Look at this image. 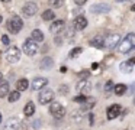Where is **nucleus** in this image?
<instances>
[{
    "label": "nucleus",
    "instance_id": "nucleus-1",
    "mask_svg": "<svg viewBox=\"0 0 135 130\" xmlns=\"http://www.w3.org/2000/svg\"><path fill=\"white\" fill-rule=\"evenodd\" d=\"M22 28H23V20H22L19 16H12V17L9 19L7 29H9L10 33H13V35L19 33V32L22 30Z\"/></svg>",
    "mask_w": 135,
    "mask_h": 130
},
{
    "label": "nucleus",
    "instance_id": "nucleus-2",
    "mask_svg": "<svg viewBox=\"0 0 135 130\" xmlns=\"http://www.w3.org/2000/svg\"><path fill=\"white\" fill-rule=\"evenodd\" d=\"M38 100H39V103H41L42 106H45V104H51L52 100H54V91L50 90V88L41 90V92H39V95H38Z\"/></svg>",
    "mask_w": 135,
    "mask_h": 130
},
{
    "label": "nucleus",
    "instance_id": "nucleus-3",
    "mask_svg": "<svg viewBox=\"0 0 135 130\" xmlns=\"http://www.w3.org/2000/svg\"><path fill=\"white\" fill-rule=\"evenodd\" d=\"M50 113L51 116H54L55 118H62L65 116V108L58 103V101H52L50 106Z\"/></svg>",
    "mask_w": 135,
    "mask_h": 130
},
{
    "label": "nucleus",
    "instance_id": "nucleus-4",
    "mask_svg": "<svg viewBox=\"0 0 135 130\" xmlns=\"http://www.w3.org/2000/svg\"><path fill=\"white\" fill-rule=\"evenodd\" d=\"M23 52L28 55V56L36 55V52H38V43H36L35 40H32V39H26L25 43H23Z\"/></svg>",
    "mask_w": 135,
    "mask_h": 130
},
{
    "label": "nucleus",
    "instance_id": "nucleus-5",
    "mask_svg": "<svg viewBox=\"0 0 135 130\" xmlns=\"http://www.w3.org/2000/svg\"><path fill=\"white\" fill-rule=\"evenodd\" d=\"M21 59V49L16 48V46H12V48L7 49L6 52V61L9 64H15Z\"/></svg>",
    "mask_w": 135,
    "mask_h": 130
},
{
    "label": "nucleus",
    "instance_id": "nucleus-6",
    "mask_svg": "<svg viewBox=\"0 0 135 130\" xmlns=\"http://www.w3.org/2000/svg\"><path fill=\"white\" fill-rule=\"evenodd\" d=\"M120 36L118 33H112V35H109L108 38H106V40H105V46L108 49H115V48H118V45H119V42H120Z\"/></svg>",
    "mask_w": 135,
    "mask_h": 130
},
{
    "label": "nucleus",
    "instance_id": "nucleus-7",
    "mask_svg": "<svg viewBox=\"0 0 135 130\" xmlns=\"http://www.w3.org/2000/svg\"><path fill=\"white\" fill-rule=\"evenodd\" d=\"M91 13H109L110 12V4L108 3H96L90 7Z\"/></svg>",
    "mask_w": 135,
    "mask_h": 130
},
{
    "label": "nucleus",
    "instance_id": "nucleus-8",
    "mask_svg": "<svg viewBox=\"0 0 135 130\" xmlns=\"http://www.w3.org/2000/svg\"><path fill=\"white\" fill-rule=\"evenodd\" d=\"M22 12H23V14H26V16H33V14L38 12V6H36L35 2H28L23 4Z\"/></svg>",
    "mask_w": 135,
    "mask_h": 130
},
{
    "label": "nucleus",
    "instance_id": "nucleus-9",
    "mask_svg": "<svg viewBox=\"0 0 135 130\" xmlns=\"http://www.w3.org/2000/svg\"><path fill=\"white\" fill-rule=\"evenodd\" d=\"M120 111H122V108H120L119 104H112L110 107H108V113H106V116H108L109 120H113V118H116L120 114Z\"/></svg>",
    "mask_w": 135,
    "mask_h": 130
},
{
    "label": "nucleus",
    "instance_id": "nucleus-10",
    "mask_svg": "<svg viewBox=\"0 0 135 130\" xmlns=\"http://www.w3.org/2000/svg\"><path fill=\"white\" fill-rule=\"evenodd\" d=\"M48 84V80L44 77H36L35 80L32 81V90L33 91H38V90H44Z\"/></svg>",
    "mask_w": 135,
    "mask_h": 130
},
{
    "label": "nucleus",
    "instance_id": "nucleus-11",
    "mask_svg": "<svg viewBox=\"0 0 135 130\" xmlns=\"http://www.w3.org/2000/svg\"><path fill=\"white\" fill-rule=\"evenodd\" d=\"M131 49H134V46L131 45V42H129L126 38H123L119 42V45H118V52H119V54H128Z\"/></svg>",
    "mask_w": 135,
    "mask_h": 130
},
{
    "label": "nucleus",
    "instance_id": "nucleus-12",
    "mask_svg": "<svg viewBox=\"0 0 135 130\" xmlns=\"http://www.w3.org/2000/svg\"><path fill=\"white\" fill-rule=\"evenodd\" d=\"M76 88L79 90L80 92H83V94H87V92L91 90V84H90V81H87V80H81V81L77 82Z\"/></svg>",
    "mask_w": 135,
    "mask_h": 130
},
{
    "label": "nucleus",
    "instance_id": "nucleus-13",
    "mask_svg": "<svg viewBox=\"0 0 135 130\" xmlns=\"http://www.w3.org/2000/svg\"><path fill=\"white\" fill-rule=\"evenodd\" d=\"M64 25H65L64 20H61V19L54 20V22L51 23V26H50V32H51V33H58V32H61V30H62Z\"/></svg>",
    "mask_w": 135,
    "mask_h": 130
},
{
    "label": "nucleus",
    "instance_id": "nucleus-14",
    "mask_svg": "<svg viewBox=\"0 0 135 130\" xmlns=\"http://www.w3.org/2000/svg\"><path fill=\"white\" fill-rule=\"evenodd\" d=\"M86 26H87V19H86L84 16H77L76 19H74V28H76L77 30H83Z\"/></svg>",
    "mask_w": 135,
    "mask_h": 130
},
{
    "label": "nucleus",
    "instance_id": "nucleus-15",
    "mask_svg": "<svg viewBox=\"0 0 135 130\" xmlns=\"http://www.w3.org/2000/svg\"><path fill=\"white\" fill-rule=\"evenodd\" d=\"M19 129V120L16 117L9 118L4 124V130H18Z\"/></svg>",
    "mask_w": 135,
    "mask_h": 130
},
{
    "label": "nucleus",
    "instance_id": "nucleus-16",
    "mask_svg": "<svg viewBox=\"0 0 135 130\" xmlns=\"http://www.w3.org/2000/svg\"><path fill=\"white\" fill-rule=\"evenodd\" d=\"M105 38L102 36V35H97V36H94L93 39L90 40V45L94 46V48H103L105 46Z\"/></svg>",
    "mask_w": 135,
    "mask_h": 130
},
{
    "label": "nucleus",
    "instance_id": "nucleus-17",
    "mask_svg": "<svg viewBox=\"0 0 135 130\" xmlns=\"http://www.w3.org/2000/svg\"><path fill=\"white\" fill-rule=\"evenodd\" d=\"M52 65H54V61H52V58H50V56L42 58V61L39 62V68L41 69H51Z\"/></svg>",
    "mask_w": 135,
    "mask_h": 130
},
{
    "label": "nucleus",
    "instance_id": "nucleus-18",
    "mask_svg": "<svg viewBox=\"0 0 135 130\" xmlns=\"http://www.w3.org/2000/svg\"><path fill=\"white\" fill-rule=\"evenodd\" d=\"M119 69L122 72H125V74H131L134 71V65L131 64V61H125V62H122L119 65Z\"/></svg>",
    "mask_w": 135,
    "mask_h": 130
},
{
    "label": "nucleus",
    "instance_id": "nucleus-19",
    "mask_svg": "<svg viewBox=\"0 0 135 130\" xmlns=\"http://www.w3.org/2000/svg\"><path fill=\"white\" fill-rule=\"evenodd\" d=\"M28 87H29V81L26 80V78H21V80L16 82V88H18V91H25V90H28Z\"/></svg>",
    "mask_w": 135,
    "mask_h": 130
},
{
    "label": "nucleus",
    "instance_id": "nucleus-20",
    "mask_svg": "<svg viewBox=\"0 0 135 130\" xmlns=\"http://www.w3.org/2000/svg\"><path fill=\"white\" fill-rule=\"evenodd\" d=\"M31 39L35 40L36 43H39V42H42V40H44V33H42V32L39 30V29H35V30H32Z\"/></svg>",
    "mask_w": 135,
    "mask_h": 130
},
{
    "label": "nucleus",
    "instance_id": "nucleus-21",
    "mask_svg": "<svg viewBox=\"0 0 135 130\" xmlns=\"http://www.w3.org/2000/svg\"><path fill=\"white\" fill-rule=\"evenodd\" d=\"M23 113H25V116H26V117H31V116L35 113V104H33L32 101L26 103V106H25V108H23Z\"/></svg>",
    "mask_w": 135,
    "mask_h": 130
},
{
    "label": "nucleus",
    "instance_id": "nucleus-22",
    "mask_svg": "<svg viewBox=\"0 0 135 130\" xmlns=\"http://www.w3.org/2000/svg\"><path fill=\"white\" fill-rule=\"evenodd\" d=\"M7 98H9V103H16V101L21 98V92L18 91V90H13V91L9 92V95H7Z\"/></svg>",
    "mask_w": 135,
    "mask_h": 130
},
{
    "label": "nucleus",
    "instance_id": "nucleus-23",
    "mask_svg": "<svg viewBox=\"0 0 135 130\" xmlns=\"http://www.w3.org/2000/svg\"><path fill=\"white\" fill-rule=\"evenodd\" d=\"M128 87L125 85V84H116V85H115V90H113V92L116 95H122V94H125L126 91H128Z\"/></svg>",
    "mask_w": 135,
    "mask_h": 130
},
{
    "label": "nucleus",
    "instance_id": "nucleus-24",
    "mask_svg": "<svg viewBox=\"0 0 135 130\" xmlns=\"http://www.w3.org/2000/svg\"><path fill=\"white\" fill-rule=\"evenodd\" d=\"M10 90H9V82H2L0 84V97H6L9 95Z\"/></svg>",
    "mask_w": 135,
    "mask_h": 130
},
{
    "label": "nucleus",
    "instance_id": "nucleus-25",
    "mask_svg": "<svg viewBox=\"0 0 135 130\" xmlns=\"http://www.w3.org/2000/svg\"><path fill=\"white\" fill-rule=\"evenodd\" d=\"M52 19H55V14H54V12L51 10V9H48V10H45L44 13H42V20L48 22V20H52Z\"/></svg>",
    "mask_w": 135,
    "mask_h": 130
},
{
    "label": "nucleus",
    "instance_id": "nucleus-26",
    "mask_svg": "<svg viewBox=\"0 0 135 130\" xmlns=\"http://www.w3.org/2000/svg\"><path fill=\"white\" fill-rule=\"evenodd\" d=\"M71 118H73V121H76V123H80V121L83 120V111L81 110H77V111L71 116Z\"/></svg>",
    "mask_w": 135,
    "mask_h": 130
},
{
    "label": "nucleus",
    "instance_id": "nucleus-27",
    "mask_svg": "<svg viewBox=\"0 0 135 130\" xmlns=\"http://www.w3.org/2000/svg\"><path fill=\"white\" fill-rule=\"evenodd\" d=\"M113 90H115V84L112 82V81H108V82L105 84V92L109 94V92H112Z\"/></svg>",
    "mask_w": 135,
    "mask_h": 130
},
{
    "label": "nucleus",
    "instance_id": "nucleus-28",
    "mask_svg": "<svg viewBox=\"0 0 135 130\" xmlns=\"http://www.w3.org/2000/svg\"><path fill=\"white\" fill-rule=\"evenodd\" d=\"M81 51H83L81 48H74L73 51L70 52V58H76V56H79V55L81 54Z\"/></svg>",
    "mask_w": 135,
    "mask_h": 130
},
{
    "label": "nucleus",
    "instance_id": "nucleus-29",
    "mask_svg": "<svg viewBox=\"0 0 135 130\" xmlns=\"http://www.w3.org/2000/svg\"><path fill=\"white\" fill-rule=\"evenodd\" d=\"M73 101H76V103H80V104H84L86 101H87V98H86L84 95H77V97L73 98Z\"/></svg>",
    "mask_w": 135,
    "mask_h": 130
},
{
    "label": "nucleus",
    "instance_id": "nucleus-30",
    "mask_svg": "<svg viewBox=\"0 0 135 130\" xmlns=\"http://www.w3.org/2000/svg\"><path fill=\"white\" fill-rule=\"evenodd\" d=\"M126 39H128L129 40V42H131V45L132 46H134V48H135V33H132V32H131V33H128V35H126Z\"/></svg>",
    "mask_w": 135,
    "mask_h": 130
},
{
    "label": "nucleus",
    "instance_id": "nucleus-31",
    "mask_svg": "<svg viewBox=\"0 0 135 130\" xmlns=\"http://www.w3.org/2000/svg\"><path fill=\"white\" fill-rule=\"evenodd\" d=\"M51 4L52 7H61L64 4V0H51Z\"/></svg>",
    "mask_w": 135,
    "mask_h": 130
},
{
    "label": "nucleus",
    "instance_id": "nucleus-32",
    "mask_svg": "<svg viewBox=\"0 0 135 130\" xmlns=\"http://www.w3.org/2000/svg\"><path fill=\"white\" fill-rule=\"evenodd\" d=\"M68 92V85H61L60 87V94H67Z\"/></svg>",
    "mask_w": 135,
    "mask_h": 130
},
{
    "label": "nucleus",
    "instance_id": "nucleus-33",
    "mask_svg": "<svg viewBox=\"0 0 135 130\" xmlns=\"http://www.w3.org/2000/svg\"><path fill=\"white\" fill-rule=\"evenodd\" d=\"M2 42H3L4 45H9V43H10L9 36H7V35H3V36H2Z\"/></svg>",
    "mask_w": 135,
    "mask_h": 130
},
{
    "label": "nucleus",
    "instance_id": "nucleus-34",
    "mask_svg": "<svg viewBox=\"0 0 135 130\" xmlns=\"http://www.w3.org/2000/svg\"><path fill=\"white\" fill-rule=\"evenodd\" d=\"M80 77H81L83 80H86V78L89 77V71H83V72H80Z\"/></svg>",
    "mask_w": 135,
    "mask_h": 130
},
{
    "label": "nucleus",
    "instance_id": "nucleus-35",
    "mask_svg": "<svg viewBox=\"0 0 135 130\" xmlns=\"http://www.w3.org/2000/svg\"><path fill=\"white\" fill-rule=\"evenodd\" d=\"M74 2H76V4H77V6H83L86 2H87V0H74Z\"/></svg>",
    "mask_w": 135,
    "mask_h": 130
},
{
    "label": "nucleus",
    "instance_id": "nucleus-36",
    "mask_svg": "<svg viewBox=\"0 0 135 130\" xmlns=\"http://www.w3.org/2000/svg\"><path fill=\"white\" fill-rule=\"evenodd\" d=\"M39 123H41V120H35V121H33V124H32V126L35 127V129H38V127L41 126V124H39Z\"/></svg>",
    "mask_w": 135,
    "mask_h": 130
},
{
    "label": "nucleus",
    "instance_id": "nucleus-37",
    "mask_svg": "<svg viewBox=\"0 0 135 130\" xmlns=\"http://www.w3.org/2000/svg\"><path fill=\"white\" fill-rule=\"evenodd\" d=\"M134 90H135V82H134V84H132V85H131V90H129V91H134Z\"/></svg>",
    "mask_w": 135,
    "mask_h": 130
},
{
    "label": "nucleus",
    "instance_id": "nucleus-38",
    "mask_svg": "<svg viewBox=\"0 0 135 130\" xmlns=\"http://www.w3.org/2000/svg\"><path fill=\"white\" fill-rule=\"evenodd\" d=\"M131 64H132V65H135V58H132V59H131Z\"/></svg>",
    "mask_w": 135,
    "mask_h": 130
},
{
    "label": "nucleus",
    "instance_id": "nucleus-39",
    "mask_svg": "<svg viewBox=\"0 0 135 130\" xmlns=\"http://www.w3.org/2000/svg\"><path fill=\"white\" fill-rule=\"evenodd\" d=\"M131 10H132V12H135V4H134V6H131Z\"/></svg>",
    "mask_w": 135,
    "mask_h": 130
},
{
    "label": "nucleus",
    "instance_id": "nucleus-40",
    "mask_svg": "<svg viewBox=\"0 0 135 130\" xmlns=\"http://www.w3.org/2000/svg\"><path fill=\"white\" fill-rule=\"evenodd\" d=\"M3 22V17H2V14H0V23Z\"/></svg>",
    "mask_w": 135,
    "mask_h": 130
},
{
    "label": "nucleus",
    "instance_id": "nucleus-41",
    "mask_svg": "<svg viewBox=\"0 0 135 130\" xmlns=\"http://www.w3.org/2000/svg\"><path fill=\"white\" fill-rule=\"evenodd\" d=\"M3 80V75H2V72H0V81Z\"/></svg>",
    "mask_w": 135,
    "mask_h": 130
},
{
    "label": "nucleus",
    "instance_id": "nucleus-42",
    "mask_svg": "<svg viewBox=\"0 0 135 130\" xmlns=\"http://www.w3.org/2000/svg\"><path fill=\"white\" fill-rule=\"evenodd\" d=\"M116 2H119V3H120V2H126V0H116Z\"/></svg>",
    "mask_w": 135,
    "mask_h": 130
},
{
    "label": "nucleus",
    "instance_id": "nucleus-43",
    "mask_svg": "<svg viewBox=\"0 0 135 130\" xmlns=\"http://www.w3.org/2000/svg\"><path fill=\"white\" fill-rule=\"evenodd\" d=\"M0 123H2V113H0Z\"/></svg>",
    "mask_w": 135,
    "mask_h": 130
},
{
    "label": "nucleus",
    "instance_id": "nucleus-44",
    "mask_svg": "<svg viewBox=\"0 0 135 130\" xmlns=\"http://www.w3.org/2000/svg\"><path fill=\"white\" fill-rule=\"evenodd\" d=\"M2 2H6L7 3V2H10V0H2Z\"/></svg>",
    "mask_w": 135,
    "mask_h": 130
},
{
    "label": "nucleus",
    "instance_id": "nucleus-45",
    "mask_svg": "<svg viewBox=\"0 0 135 130\" xmlns=\"http://www.w3.org/2000/svg\"><path fill=\"white\" fill-rule=\"evenodd\" d=\"M134 104H135V98H134Z\"/></svg>",
    "mask_w": 135,
    "mask_h": 130
}]
</instances>
